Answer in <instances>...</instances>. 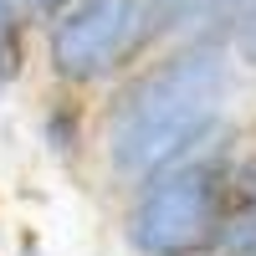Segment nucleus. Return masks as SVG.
Listing matches in <instances>:
<instances>
[{"mask_svg": "<svg viewBox=\"0 0 256 256\" xmlns=\"http://www.w3.org/2000/svg\"><path fill=\"white\" fill-rule=\"evenodd\" d=\"M230 102L226 41H174L154 62L123 72L102 108V159L118 180L138 184L164 164L195 154L216 138Z\"/></svg>", "mask_w": 256, "mask_h": 256, "instance_id": "f257e3e1", "label": "nucleus"}, {"mask_svg": "<svg viewBox=\"0 0 256 256\" xmlns=\"http://www.w3.org/2000/svg\"><path fill=\"white\" fill-rule=\"evenodd\" d=\"M256 200V169L230 159L216 138L138 180L123 236L138 256H210L236 216Z\"/></svg>", "mask_w": 256, "mask_h": 256, "instance_id": "f03ea898", "label": "nucleus"}, {"mask_svg": "<svg viewBox=\"0 0 256 256\" xmlns=\"http://www.w3.org/2000/svg\"><path fill=\"white\" fill-rule=\"evenodd\" d=\"M164 41V16L148 0H72L46 20V62L62 88H98Z\"/></svg>", "mask_w": 256, "mask_h": 256, "instance_id": "7ed1b4c3", "label": "nucleus"}, {"mask_svg": "<svg viewBox=\"0 0 256 256\" xmlns=\"http://www.w3.org/2000/svg\"><path fill=\"white\" fill-rule=\"evenodd\" d=\"M251 10H256V0H184L169 16L164 41H230Z\"/></svg>", "mask_w": 256, "mask_h": 256, "instance_id": "20e7f679", "label": "nucleus"}, {"mask_svg": "<svg viewBox=\"0 0 256 256\" xmlns=\"http://www.w3.org/2000/svg\"><path fill=\"white\" fill-rule=\"evenodd\" d=\"M26 10L20 0H0V82L20 77V62H26Z\"/></svg>", "mask_w": 256, "mask_h": 256, "instance_id": "39448f33", "label": "nucleus"}, {"mask_svg": "<svg viewBox=\"0 0 256 256\" xmlns=\"http://www.w3.org/2000/svg\"><path fill=\"white\" fill-rule=\"evenodd\" d=\"M210 256H256V200L236 216V226L226 230V241L210 251Z\"/></svg>", "mask_w": 256, "mask_h": 256, "instance_id": "423d86ee", "label": "nucleus"}, {"mask_svg": "<svg viewBox=\"0 0 256 256\" xmlns=\"http://www.w3.org/2000/svg\"><path fill=\"white\" fill-rule=\"evenodd\" d=\"M67 138H72V148H77V118L56 102V108H46V144L56 148V154H67Z\"/></svg>", "mask_w": 256, "mask_h": 256, "instance_id": "0eeeda50", "label": "nucleus"}, {"mask_svg": "<svg viewBox=\"0 0 256 256\" xmlns=\"http://www.w3.org/2000/svg\"><path fill=\"white\" fill-rule=\"evenodd\" d=\"M230 41H236V52H241V62H251V67H256V10L241 20V31L236 36H230Z\"/></svg>", "mask_w": 256, "mask_h": 256, "instance_id": "6e6552de", "label": "nucleus"}, {"mask_svg": "<svg viewBox=\"0 0 256 256\" xmlns=\"http://www.w3.org/2000/svg\"><path fill=\"white\" fill-rule=\"evenodd\" d=\"M72 6V0H20V10H26V16H41V20H52L56 10H67Z\"/></svg>", "mask_w": 256, "mask_h": 256, "instance_id": "1a4fd4ad", "label": "nucleus"}, {"mask_svg": "<svg viewBox=\"0 0 256 256\" xmlns=\"http://www.w3.org/2000/svg\"><path fill=\"white\" fill-rule=\"evenodd\" d=\"M148 6H154V10L164 16V36H169V16H174V10L184 6V0H148Z\"/></svg>", "mask_w": 256, "mask_h": 256, "instance_id": "9d476101", "label": "nucleus"}]
</instances>
